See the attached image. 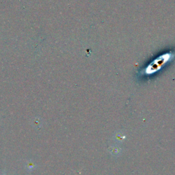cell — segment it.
<instances>
[{"instance_id":"obj_1","label":"cell","mask_w":175,"mask_h":175,"mask_svg":"<svg viewBox=\"0 0 175 175\" xmlns=\"http://www.w3.org/2000/svg\"><path fill=\"white\" fill-rule=\"evenodd\" d=\"M108 151L110 154L113 156L118 157L120 155H121L122 148H120L118 145H112L109 147L108 148Z\"/></svg>"},{"instance_id":"obj_2","label":"cell","mask_w":175,"mask_h":175,"mask_svg":"<svg viewBox=\"0 0 175 175\" xmlns=\"http://www.w3.org/2000/svg\"><path fill=\"white\" fill-rule=\"evenodd\" d=\"M126 138V136L125 134L122 131H118V132H116L114 136V139L116 142H124V140H125Z\"/></svg>"},{"instance_id":"obj_3","label":"cell","mask_w":175,"mask_h":175,"mask_svg":"<svg viewBox=\"0 0 175 175\" xmlns=\"http://www.w3.org/2000/svg\"><path fill=\"white\" fill-rule=\"evenodd\" d=\"M34 163L28 164V168L30 169V170H32L33 168H34Z\"/></svg>"}]
</instances>
